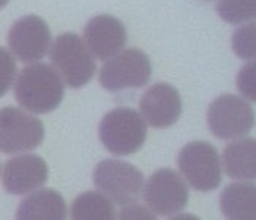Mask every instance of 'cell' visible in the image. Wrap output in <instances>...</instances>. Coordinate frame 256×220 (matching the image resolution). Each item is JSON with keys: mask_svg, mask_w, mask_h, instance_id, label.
<instances>
[{"mask_svg": "<svg viewBox=\"0 0 256 220\" xmlns=\"http://www.w3.org/2000/svg\"><path fill=\"white\" fill-rule=\"evenodd\" d=\"M52 65L70 88H80L96 74L94 55L75 33H62L50 47Z\"/></svg>", "mask_w": 256, "mask_h": 220, "instance_id": "obj_3", "label": "cell"}, {"mask_svg": "<svg viewBox=\"0 0 256 220\" xmlns=\"http://www.w3.org/2000/svg\"><path fill=\"white\" fill-rule=\"evenodd\" d=\"M44 140V125L34 115L8 106L0 112V150L3 154H20L38 148Z\"/></svg>", "mask_w": 256, "mask_h": 220, "instance_id": "obj_7", "label": "cell"}, {"mask_svg": "<svg viewBox=\"0 0 256 220\" xmlns=\"http://www.w3.org/2000/svg\"><path fill=\"white\" fill-rule=\"evenodd\" d=\"M139 109L144 119L152 128H170L182 115V97L176 87L167 82H157L144 93Z\"/></svg>", "mask_w": 256, "mask_h": 220, "instance_id": "obj_11", "label": "cell"}, {"mask_svg": "<svg viewBox=\"0 0 256 220\" xmlns=\"http://www.w3.org/2000/svg\"><path fill=\"white\" fill-rule=\"evenodd\" d=\"M120 217L122 219H154L157 217L156 213L151 211V208H145L142 205H138L136 202H132V204H128V205H123L122 210H120Z\"/></svg>", "mask_w": 256, "mask_h": 220, "instance_id": "obj_22", "label": "cell"}, {"mask_svg": "<svg viewBox=\"0 0 256 220\" xmlns=\"http://www.w3.org/2000/svg\"><path fill=\"white\" fill-rule=\"evenodd\" d=\"M68 208L64 198L53 189H37L20 202L16 217L24 220H63Z\"/></svg>", "mask_w": 256, "mask_h": 220, "instance_id": "obj_16", "label": "cell"}, {"mask_svg": "<svg viewBox=\"0 0 256 220\" xmlns=\"http://www.w3.org/2000/svg\"><path fill=\"white\" fill-rule=\"evenodd\" d=\"M70 216L75 220H112L116 217V207L104 192L86 191L74 200Z\"/></svg>", "mask_w": 256, "mask_h": 220, "instance_id": "obj_17", "label": "cell"}, {"mask_svg": "<svg viewBox=\"0 0 256 220\" xmlns=\"http://www.w3.org/2000/svg\"><path fill=\"white\" fill-rule=\"evenodd\" d=\"M8 43L12 53L25 63L42 59L52 47V33L46 21L37 15H26L9 30Z\"/></svg>", "mask_w": 256, "mask_h": 220, "instance_id": "obj_10", "label": "cell"}, {"mask_svg": "<svg viewBox=\"0 0 256 220\" xmlns=\"http://www.w3.org/2000/svg\"><path fill=\"white\" fill-rule=\"evenodd\" d=\"M236 82L240 94L244 99L256 103V60L240 68Z\"/></svg>", "mask_w": 256, "mask_h": 220, "instance_id": "obj_20", "label": "cell"}, {"mask_svg": "<svg viewBox=\"0 0 256 220\" xmlns=\"http://www.w3.org/2000/svg\"><path fill=\"white\" fill-rule=\"evenodd\" d=\"M151 74L152 66L148 56L142 50L128 49L106 60L100 69L98 81L104 90L116 93L126 88L144 87Z\"/></svg>", "mask_w": 256, "mask_h": 220, "instance_id": "obj_8", "label": "cell"}, {"mask_svg": "<svg viewBox=\"0 0 256 220\" xmlns=\"http://www.w3.org/2000/svg\"><path fill=\"white\" fill-rule=\"evenodd\" d=\"M144 200L157 216L176 214L188 205L189 183L173 169H158L144 186Z\"/></svg>", "mask_w": 256, "mask_h": 220, "instance_id": "obj_9", "label": "cell"}, {"mask_svg": "<svg viewBox=\"0 0 256 220\" xmlns=\"http://www.w3.org/2000/svg\"><path fill=\"white\" fill-rule=\"evenodd\" d=\"M123 22L112 15H97L88 21L84 30V41L100 60H108L120 53L126 44Z\"/></svg>", "mask_w": 256, "mask_h": 220, "instance_id": "obj_13", "label": "cell"}, {"mask_svg": "<svg viewBox=\"0 0 256 220\" xmlns=\"http://www.w3.org/2000/svg\"><path fill=\"white\" fill-rule=\"evenodd\" d=\"M92 180L98 191L120 207L136 202L144 191V173L136 166L118 159L100 161Z\"/></svg>", "mask_w": 256, "mask_h": 220, "instance_id": "obj_5", "label": "cell"}, {"mask_svg": "<svg viewBox=\"0 0 256 220\" xmlns=\"http://www.w3.org/2000/svg\"><path fill=\"white\" fill-rule=\"evenodd\" d=\"M206 123L214 137L234 141L246 137L252 131L255 113L244 99L234 94H222L208 106Z\"/></svg>", "mask_w": 256, "mask_h": 220, "instance_id": "obj_6", "label": "cell"}, {"mask_svg": "<svg viewBox=\"0 0 256 220\" xmlns=\"http://www.w3.org/2000/svg\"><path fill=\"white\" fill-rule=\"evenodd\" d=\"M222 166L228 178L256 180V140L238 138L232 141L222 151Z\"/></svg>", "mask_w": 256, "mask_h": 220, "instance_id": "obj_15", "label": "cell"}, {"mask_svg": "<svg viewBox=\"0 0 256 220\" xmlns=\"http://www.w3.org/2000/svg\"><path fill=\"white\" fill-rule=\"evenodd\" d=\"M2 82H3V87H2V94H4L8 91V88L12 85L14 78H15V74H16V65L14 62V58L8 53L6 49H2Z\"/></svg>", "mask_w": 256, "mask_h": 220, "instance_id": "obj_21", "label": "cell"}, {"mask_svg": "<svg viewBox=\"0 0 256 220\" xmlns=\"http://www.w3.org/2000/svg\"><path fill=\"white\" fill-rule=\"evenodd\" d=\"M48 179V166L36 154H20L8 160L2 167V182L8 192L24 195L34 192Z\"/></svg>", "mask_w": 256, "mask_h": 220, "instance_id": "obj_12", "label": "cell"}, {"mask_svg": "<svg viewBox=\"0 0 256 220\" xmlns=\"http://www.w3.org/2000/svg\"><path fill=\"white\" fill-rule=\"evenodd\" d=\"M216 11L227 24H248L256 21V0H218Z\"/></svg>", "mask_w": 256, "mask_h": 220, "instance_id": "obj_18", "label": "cell"}, {"mask_svg": "<svg viewBox=\"0 0 256 220\" xmlns=\"http://www.w3.org/2000/svg\"><path fill=\"white\" fill-rule=\"evenodd\" d=\"M222 214L232 220H256V183L238 180L227 185L220 195Z\"/></svg>", "mask_w": 256, "mask_h": 220, "instance_id": "obj_14", "label": "cell"}, {"mask_svg": "<svg viewBox=\"0 0 256 220\" xmlns=\"http://www.w3.org/2000/svg\"><path fill=\"white\" fill-rule=\"evenodd\" d=\"M232 49L237 58L256 60V21L243 24L232 34Z\"/></svg>", "mask_w": 256, "mask_h": 220, "instance_id": "obj_19", "label": "cell"}, {"mask_svg": "<svg viewBox=\"0 0 256 220\" xmlns=\"http://www.w3.org/2000/svg\"><path fill=\"white\" fill-rule=\"evenodd\" d=\"M64 81L53 65L31 63L25 66L15 82V99L20 106L36 115L58 109L64 96Z\"/></svg>", "mask_w": 256, "mask_h": 220, "instance_id": "obj_1", "label": "cell"}, {"mask_svg": "<svg viewBox=\"0 0 256 220\" xmlns=\"http://www.w3.org/2000/svg\"><path fill=\"white\" fill-rule=\"evenodd\" d=\"M100 140L114 156L136 153L146 140V120L129 107H118L104 115L100 122Z\"/></svg>", "mask_w": 256, "mask_h": 220, "instance_id": "obj_2", "label": "cell"}, {"mask_svg": "<svg viewBox=\"0 0 256 220\" xmlns=\"http://www.w3.org/2000/svg\"><path fill=\"white\" fill-rule=\"evenodd\" d=\"M178 170L190 188L210 192L220 186L222 179V163L214 145L205 141L186 144L178 157Z\"/></svg>", "mask_w": 256, "mask_h": 220, "instance_id": "obj_4", "label": "cell"}]
</instances>
